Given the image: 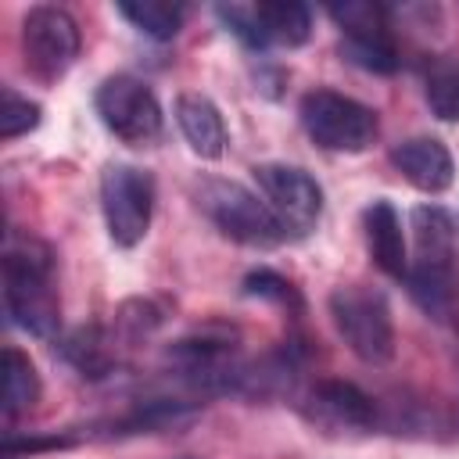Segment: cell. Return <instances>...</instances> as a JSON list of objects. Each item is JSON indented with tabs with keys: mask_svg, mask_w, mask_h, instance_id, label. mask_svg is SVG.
<instances>
[{
	"mask_svg": "<svg viewBox=\"0 0 459 459\" xmlns=\"http://www.w3.org/2000/svg\"><path fill=\"white\" fill-rule=\"evenodd\" d=\"M416 255L409 258L405 287L420 312L445 330H459V255L455 222L437 204H420L409 215Z\"/></svg>",
	"mask_w": 459,
	"mask_h": 459,
	"instance_id": "6da1fadb",
	"label": "cell"
},
{
	"mask_svg": "<svg viewBox=\"0 0 459 459\" xmlns=\"http://www.w3.org/2000/svg\"><path fill=\"white\" fill-rule=\"evenodd\" d=\"M4 308L14 326L32 337H57L61 301L54 283V251L22 233L4 240Z\"/></svg>",
	"mask_w": 459,
	"mask_h": 459,
	"instance_id": "7a4b0ae2",
	"label": "cell"
},
{
	"mask_svg": "<svg viewBox=\"0 0 459 459\" xmlns=\"http://www.w3.org/2000/svg\"><path fill=\"white\" fill-rule=\"evenodd\" d=\"M330 319L351 355L369 366H387L394 359V323L391 305L377 287L344 283L330 294Z\"/></svg>",
	"mask_w": 459,
	"mask_h": 459,
	"instance_id": "3957f363",
	"label": "cell"
},
{
	"mask_svg": "<svg viewBox=\"0 0 459 459\" xmlns=\"http://www.w3.org/2000/svg\"><path fill=\"white\" fill-rule=\"evenodd\" d=\"M197 204L215 222V230L237 244L276 247V244L290 240L287 230L280 226V219L273 215V208L258 194H251L247 186H240L233 179H204L197 190Z\"/></svg>",
	"mask_w": 459,
	"mask_h": 459,
	"instance_id": "277c9868",
	"label": "cell"
},
{
	"mask_svg": "<svg viewBox=\"0 0 459 459\" xmlns=\"http://www.w3.org/2000/svg\"><path fill=\"white\" fill-rule=\"evenodd\" d=\"M301 126L323 151L359 154L377 140V111L337 90H312L301 97Z\"/></svg>",
	"mask_w": 459,
	"mask_h": 459,
	"instance_id": "5b68a950",
	"label": "cell"
},
{
	"mask_svg": "<svg viewBox=\"0 0 459 459\" xmlns=\"http://www.w3.org/2000/svg\"><path fill=\"white\" fill-rule=\"evenodd\" d=\"M100 212L108 222V237L118 247H136L147 230H151V215H154V179L151 172L126 165V161H111L100 172Z\"/></svg>",
	"mask_w": 459,
	"mask_h": 459,
	"instance_id": "8992f818",
	"label": "cell"
},
{
	"mask_svg": "<svg viewBox=\"0 0 459 459\" xmlns=\"http://www.w3.org/2000/svg\"><path fill=\"white\" fill-rule=\"evenodd\" d=\"M25 68L39 82H57L79 57V25L65 7L39 4L22 18Z\"/></svg>",
	"mask_w": 459,
	"mask_h": 459,
	"instance_id": "52a82bcc",
	"label": "cell"
},
{
	"mask_svg": "<svg viewBox=\"0 0 459 459\" xmlns=\"http://www.w3.org/2000/svg\"><path fill=\"white\" fill-rule=\"evenodd\" d=\"M93 108L108 133L126 143H151L161 133V104L136 75H108L93 93Z\"/></svg>",
	"mask_w": 459,
	"mask_h": 459,
	"instance_id": "ba28073f",
	"label": "cell"
},
{
	"mask_svg": "<svg viewBox=\"0 0 459 459\" xmlns=\"http://www.w3.org/2000/svg\"><path fill=\"white\" fill-rule=\"evenodd\" d=\"M251 172L262 190V201L273 208V215L287 230V237H305L316 230V222L323 215V186L305 169L283 165V161H265V165H255Z\"/></svg>",
	"mask_w": 459,
	"mask_h": 459,
	"instance_id": "9c48e42d",
	"label": "cell"
},
{
	"mask_svg": "<svg viewBox=\"0 0 459 459\" xmlns=\"http://www.w3.org/2000/svg\"><path fill=\"white\" fill-rule=\"evenodd\" d=\"M330 18L341 29V50L351 65L377 75H391L398 68V47L380 4H337L330 7Z\"/></svg>",
	"mask_w": 459,
	"mask_h": 459,
	"instance_id": "30bf717a",
	"label": "cell"
},
{
	"mask_svg": "<svg viewBox=\"0 0 459 459\" xmlns=\"http://www.w3.org/2000/svg\"><path fill=\"white\" fill-rule=\"evenodd\" d=\"M391 165L423 194H441L455 179V161H452L448 147L441 140H434V136L402 140L391 151Z\"/></svg>",
	"mask_w": 459,
	"mask_h": 459,
	"instance_id": "8fae6325",
	"label": "cell"
},
{
	"mask_svg": "<svg viewBox=\"0 0 459 459\" xmlns=\"http://www.w3.org/2000/svg\"><path fill=\"white\" fill-rule=\"evenodd\" d=\"M362 226H366V247H369L377 269H384V273L394 276V280H405V273H409V255H405L402 215L394 212V204H391L387 197H377V201L366 208Z\"/></svg>",
	"mask_w": 459,
	"mask_h": 459,
	"instance_id": "7c38bea8",
	"label": "cell"
},
{
	"mask_svg": "<svg viewBox=\"0 0 459 459\" xmlns=\"http://www.w3.org/2000/svg\"><path fill=\"white\" fill-rule=\"evenodd\" d=\"M176 122H179V133H183V140L190 143V151L197 158H208V161L222 158L226 122L204 93H179L176 97Z\"/></svg>",
	"mask_w": 459,
	"mask_h": 459,
	"instance_id": "4fadbf2b",
	"label": "cell"
},
{
	"mask_svg": "<svg viewBox=\"0 0 459 459\" xmlns=\"http://www.w3.org/2000/svg\"><path fill=\"white\" fill-rule=\"evenodd\" d=\"M312 412L326 416L341 427H369L373 423V398L355 387L351 380H319L312 387Z\"/></svg>",
	"mask_w": 459,
	"mask_h": 459,
	"instance_id": "5bb4252c",
	"label": "cell"
},
{
	"mask_svg": "<svg viewBox=\"0 0 459 459\" xmlns=\"http://www.w3.org/2000/svg\"><path fill=\"white\" fill-rule=\"evenodd\" d=\"M0 373H4V384H0V402H4V423H14L22 412H29L39 398V377H36V366L25 351L18 348H4V359H0Z\"/></svg>",
	"mask_w": 459,
	"mask_h": 459,
	"instance_id": "9a60e30c",
	"label": "cell"
},
{
	"mask_svg": "<svg viewBox=\"0 0 459 459\" xmlns=\"http://www.w3.org/2000/svg\"><path fill=\"white\" fill-rule=\"evenodd\" d=\"M61 355L90 380H100L115 369V341L100 326H79L61 341Z\"/></svg>",
	"mask_w": 459,
	"mask_h": 459,
	"instance_id": "2e32d148",
	"label": "cell"
},
{
	"mask_svg": "<svg viewBox=\"0 0 459 459\" xmlns=\"http://www.w3.org/2000/svg\"><path fill=\"white\" fill-rule=\"evenodd\" d=\"M258 22L265 47H301L312 36V11L294 0H276V4H258Z\"/></svg>",
	"mask_w": 459,
	"mask_h": 459,
	"instance_id": "e0dca14e",
	"label": "cell"
},
{
	"mask_svg": "<svg viewBox=\"0 0 459 459\" xmlns=\"http://www.w3.org/2000/svg\"><path fill=\"white\" fill-rule=\"evenodd\" d=\"M118 14H122L133 29H140L143 36L165 43V39H172V36L183 29V14H186V11H183L179 4L143 0V4H118Z\"/></svg>",
	"mask_w": 459,
	"mask_h": 459,
	"instance_id": "ac0fdd59",
	"label": "cell"
},
{
	"mask_svg": "<svg viewBox=\"0 0 459 459\" xmlns=\"http://www.w3.org/2000/svg\"><path fill=\"white\" fill-rule=\"evenodd\" d=\"M423 93L441 122H459V61H434Z\"/></svg>",
	"mask_w": 459,
	"mask_h": 459,
	"instance_id": "d6986e66",
	"label": "cell"
},
{
	"mask_svg": "<svg viewBox=\"0 0 459 459\" xmlns=\"http://www.w3.org/2000/svg\"><path fill=\"white\" fill-rule=\"evenodd\" d=\"M39 126V104L14 93L11 86L0 90V136L4 140H18L25 133H32Z\"/></svg>",
	"mask_w": 459,
	"mask_h": 459,
	"instance_id": "ffe728a7",
	"label": "cell"
},
{
	"mask_svg": "<svg viewBox=\"0 0 459 459\" xmlns=\"http://www.w3.org/2000/svg\"><path fill=\"white\" fill-rule=\"evenodd\" d=\"M215 14L230 25V32L237 39H244L247 47L262 50L265 47V36H262V22H258V4H219Z\"/></svg>",
	"mask_w": 459,
	"mask_h": 459,
	"instance_id": "44dd1931",
	"label": "cell"
},
{
	"mask_svg": "<svg viewBox=\"0 0 459 459\" xmlns=\"http://www.w3.org/2000/svg\"><path fill=\"white\" fill-rule=\"evenodd\" d=\"M244 294L265 298V301H276V305H298L294 287H290L280 273H273V269H255V273H247V276H244Z\"/></svg>",
	"mask_w": 459,
	"mask_h": 459,
	"instance_id": "7402d4cb",
	"label": "cell"
}]
</instances>
